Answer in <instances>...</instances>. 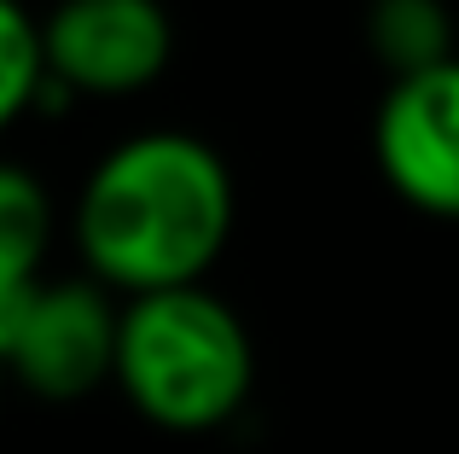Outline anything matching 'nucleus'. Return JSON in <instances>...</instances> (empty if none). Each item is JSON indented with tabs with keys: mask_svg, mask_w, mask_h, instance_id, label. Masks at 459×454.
<instances>
[{
	"mask_svg": "<svg viewBox=\"0 0 459 454\" xmlns=\"http://www.w3.org/2000/svg\"><path fill=\"white\" fill-rule=\"evenodd\" d=\"M0 390H6V355H0Z\"/></svg>",
	"mask_w": 459,
	"mask_h": 454,
	"instance_id": "9",
	"label": "nucleus"
},
{
	"mask_svg": "<svg viewBox=\"0 0 459 454\" xmlns=\"http://www.w3.org/2000/svg\"><path fill=\"white\" fill-rule=\"evenodd\" d=\"M111 379L134 402L140 420L163 432H215L250 397L256 355L233 309L204 285L128 297L117 309V362Z\"/></svg>",
	"mask_w": 459,
	"mask_h": 454,
	"instance_id": "2",
	"label": "nucleus"
},
{
	"mask_svg": "<svg viewBox=\"0 0 459 454\" xmlns=\"http://www.w3.org/2000/svg\"><path fill=\"white\" fill-rule=\"evenodd\" d=\"M372 152L395 198L437 222H459V58L390 82Z\"/></svg>",
	"mask_w": 459,
	"mask_h": 454,
	"instance_id": "5",
	"label": "nucleus"
},
{
	"mask_svg": "<svg viewBox=\"0 0 459 454\" xmlns=\"http://www.w3.org/2000/svg\"><path fill=\"white\" fill-rule=\"evenodd\" d=\"M53 245V205L47 187L18 163H0V315L30 285H41V262Z\"/></svg>",
	"mask_w": 459,
	"mask_h": 454,
	"instance_id": "6",
	"label": "nucleus"
},
{
	"mask_svg": "<svg viewBox=\"0 0 459 454\" xmlns=\"http://www.w3.org/2000/svg\"><path fill=\"white\" fill-rule=\"evenodd\" d=\"M35 30L53 93H140L175 53L163 0H58Z\"/></svg>",
	"mask_w": 459,
	"mask_h": 454,
	"instance_id": "4",
	"label": "nucleus"
},
{
	"mask_svg": "<svg viewBox=\"0 0 459 454\" xmlns=\"http://www.w3.org/2000/svg\"><path fill=\"white\" fill-rule=\"evenodd\" d=\"M233 233V175L198 135H134L93 163L76 245L93 285L128 297L204 285Z\"/></svg>",
	"mask_w": 459,
	"mask_h": 454,
	"instance_id": "1",
	"label": "nucleus"
},
{
	"mask_svg": "<svg viewBox=\"0 0 459 454\" xmlns=\"http://www.w3.org/2000/svg\"><path fill=\"white\" fill-rule=\"evenodd\" d=\"M41 30L18 0H0V135L41 100Z\"/></svg>",
	"mask_w": 459,
	"mask_h": 454,
	"instance_id": "8",
	"label": "nucleus"
},
{
	"mask_svg": "<svg viewBox=\"0 0 459 454\" xmlns=\"http://www.w3.org/2000/svg\"><path fill=\"white\" fill-rule=\"evenodd\" d=\"M6 379L47 402L88 397L111 379L117 362V309L93 280H41L0 315Z\"/></svg>",
	"mask_w": 459,
	"mask_h": 454,
	"instance_id": "3",
	"label": "nucleus"
},
{
	"mask_svg": "<svg viewBox=\"0 0 459 454\" xmlns=\"http://www.w3.org/2000/svg\"><path fill=\"white\" fill-rule=\"evenodd\" d=\"M367 35L395 76H413V70H430L442 58H454L442 0H372Z\"/></svg>",
	"mask_w": 459,
	"mask_h": 454,
	"instance_id": "7",
	"label": "nucleus"
}]
</instances>
